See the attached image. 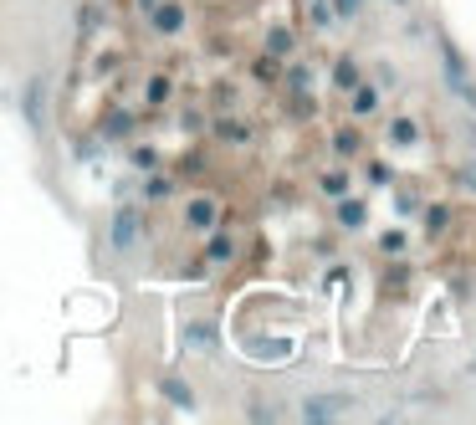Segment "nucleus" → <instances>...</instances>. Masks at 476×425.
<instances>
[{
  "label": "nucleus",
  "mask_w": 476,
  "mask_h": 425,
  "mask_svg": "<svg viewBox=\"0 0 476 425\" xmlns=\"http://www.w3.org/2000/svg\"><path fill=\"white\" fill-rule=\"evenodd\" d=\"M134 216H128V210H123V216H118V231H113V246H128V241H134Z\"/></svg>",
  "instance_id": "4"
},
{
  "label": "nucleus",
  "mask_w": 476,
  "mask_h": 425,
  "mask_svg": "<svg viewBox=\"0 0 476 425\" xmlns=\"http://www.w3.org/2000/svg\"><path fill=\"white\" fill-rule=\"evenodd\" d=\"M139 6H144V11H149V6H154V0H139Z\"/></svg>",
  "instance_id": "9"
},
{
  "label": "nucleus",
  "mask_w": 476,
  "mask_h": 425,
  "mask_svg": "<svg viewBox=\"0 0 476 425\" xmlns=\"http://www.w3.org/2000/svg\"><path fill=\"white\" fill-rule=\"evenodd\" d=\"M180 26H185V11L180 6H154V31L169 36V31H180Z\"/></svg>",
  "instance_id": "1"
},
{
  "label": "nucleus",
  "mask_w": 476,
  "mask_h": 425,
  "mask_svg": "<svg viewBox=\"0 0 476 425\" xmlns=\"http://www.w3.org/2000/svg\"><path fill=\"white\" fill-rule=\"evenodd\" d=\"M395 139H400V144H410V139H415V123L400 118V123H395Z\"/></svg>",
  "instance_id": "6"
},
{
  "label": "nucleus",
  "mask_w": 476,
  "mask_h": 425,
  "mask_svg": "<svg viewBox=\"0 0 476 425\" xmlns=\"http://www.w3.org/2000/svg\"><path fill=\"white\" fill-rule=\"evenodd\" d=\"M343 405H338V400H308V410H302V415H308V420H328V415H338Z\"/></svg>",
  "instance_id": "2"
},
{
  "label": "nucleus",
  "mask_w": 476,
  "mask_h": 425,
  "mask_svg": "<svg viewBox=\"0 0 476 425\" xmlns=\"http://www.w3.org/2000/svg\"><path fill=\"white\" fill-rule=\"evenodd\" d=\"M210 221H215V205H210V200H190V226H200V231H205Z\"/></svg>",
  "instance_id": "3"
},
{
  "label": "nucleus",
  "mask_w": 476,
  "mask_h": 425,
  "mask_svg": "<svg viewBox=\"0 0 476 425\" xmlns=\"http://www.w3.org/2000/svg\"><path fill=\"white\" fill-rule=\"evenodd\" d=\"M461 185H466V190H476V169H466V175H461Z\"/></svg>",
  "instance_id": "8"
},
{
  "label": "nucleus",
  "mask_w": 476,
  "mask_h": 425,
  "mask_svg": "<svg viewBox=\"0 0 476 425\" xmlns=\"http://www.w3.org/2000/svg\"><path fill=\"white\" fill-rule=\"evenodd\" d=\"M354 108H359V113H369V108H374V93H369V88H359V93H354Z\"/></svg>",
  "instance_id": "5"
},
{
  "label": "nucleus",
  "mask_w": 476,
  "mask_h": 425,
  "mask_svg": "<svg viewBox=\"0 0 476 425\" xmlns=\"http://www.w3.org/2000/svg\"><path fill=\"white\" fill-rule=\"evenodd\" d=\"M359 6H364V0H338V16H343V21H349V16H354Z\"/></svg>",
  "instance_id": "7"
}]
</instances>
